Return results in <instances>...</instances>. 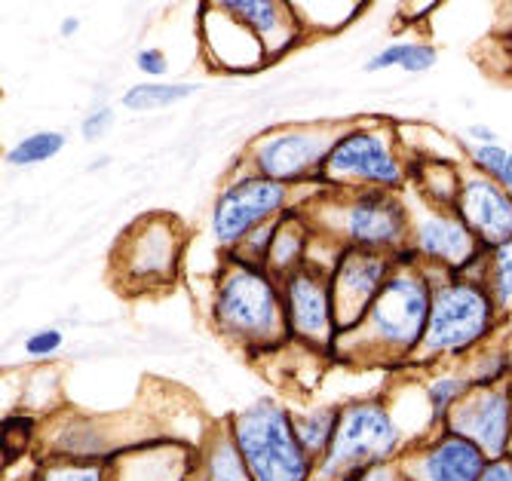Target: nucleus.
<instances>
[{
    "label": "nucleus",
    "instance_id": "39448f33",
    "mask_svg": "<svg viewBox=\"0 0 512 481\" xmlns=\"http://www.w3.org/2000/svg\"><path fill=\"white\" fill-rule=\"evenodd\" d=\"M411 436L399 423L387 393L353 396L341 402L332 448L316 463L313 481H356L375 466L399 463Z\"/></svg>",
    "mask_w": 512,
    "mask_h": 481
},
{
    "label": "nucleus",
    "instance_id": "72a5a7b5",
    "mask_svg": "<svg viewBox=\"0 0 512 481\" xmlns=\"http://www.w3.org/2000/svg\"><path fill=\"white\" fill-rule=\"evenodd\" d=\"M62 344H65V338H62L59 328H40V331H34L31 338L25 341V353L31 359H46V356L59 353Z\"/></svg>",
    "mask_w": 512,
    "mask_h": 481
},
{
    "label": "nucleus",
    "instance_id": "e433bc0d",
    "mask_svg": "<svg viewBox=\"0 0 512 481\" xmlns=\"http://www.w3.org/2000/svg\"><path fill=\"white\" fill-rule=\"evenodd\" d=\"M479 481H512V457L488 460V466L479 475Z\"/></svg>",
    "mask_w": 512,
    "mask_h": 481
},
{
    "label": "nucleus",
    "instance_id": "2eb2a0df",
    "mask_svg": "<svg viewBox=\"0 0 512 481\" xmlns=\"http://www.w3.org/2000/svg\"><path fill=\"white\" fill-rule=\"evenodd\" d=\"M485 466L488 457L445 426L411 442L399 457L405 481H479Z\"/></svg>",
    "mask_w": 512,
    "mask_h": 481
},
{
    "label": "nucleus",
    "instance_id": "6ab92c4d",
    "mask_svg": "<svg viewBox=\"0 0 512 481\" xmlns=\"http://www.w3.org/2000/svg\"><path fill=\"white\" fill-rule=\"evenodd\" d=\"M111 481H191L194 451L178 442H145L108 460Z\"/></svg>",
    "mask_w": 512,
    "mask_h": 481
},
{
    "label": "nucleus",
    "instance_id": "7c9ffc66",
    "mask_svg": "<svg viewBox=\"0 0 512 481\" xmlns=\"http://www.w3.org/2000/svg\"><path fill=\"white\" fill-rule=\"evenodd\" d=\"M37 481H111V475H108V463L46 460Z\"/></svg>",
    "mask_w": 512,
    "mask_h": 481
},
{
    "label": "nucleus",
    "instance_id": "473e14b6",
    "mask_svg": "<svg viewBox=\"0 0 512 481\" xmlns=\"http://www.w3.org/2000/svg\"><path fill=\"white\" fill-rule=\"evenodd\" d=\"M506 157L509 151L503 144H473L470 148V163H473V172L485 175V178H500L503 166H506Z\"/></svg>",
    "mask_w": 512,
    "mask_h": 481
},
{
    "label": "nucleus",
    "instance_id": "aec40b11",
    "mask_svg": "<svg viewBox=\"0 0 512 481\" xmlns=\"http://www.w3.org/2000/svg\"><path fill=\"white\" fill-rule=\"evenodd\" d=\"M191 481H255L243 460V451L230 436L227 420L206 426L200 445L194 448Z\"/></svg>",
    "mask_w": 512,
    "mask_h": 481
},
{
    "label": "nucleus",
    "instance_id": "7ed1b4c3",
    "mask_svg": "<svg viewBox=\"0 0 512 481\" xmlns=\"http://www.w3.org/2000/svg\"><path fill=\"white\" fill-rule=\"evenodd\" d=\"M316 233L341 249L402 258L411 236V206L390 190H313L304 203Z\"/></svg>",
    "mask_w": 512,
    "mask_h": 481
},
{
    "label": "nucleus",
    "instance_id": "cd10ccee",
    "mask_svg": "<svg viewBox=\"0 0 512 481\" xmlns=\"http://www.w3.org/2000/svg\"><path fill=\"white\" fill-rule=\"evenodd\" d=\"M68 144L65 132H53V129H43V132H31L25 135L16 148H10L7 163L16 169H28V166H40L46 160H53L62 154V148Z\"/></svg>",
    "mask_w": 512,
    "mask_h": 481
},
{
    "label": "nucleus",
    "instance_id": "1a4fd4ad",
    "mask_svg": "<svg viewBox=\"0 0 512 481\" xmlns=\"http://www.w3.org/2000/svg\"><path fill=\"white\" fill-rule=\"evenodd\" d=\"M310 194L292 190L286 184H276L252 169H246L240 160L234 163V172L224 178L218 194L209 209V236L221 255L237 252L243 239L258 230L261 224H270L283 218L289 209L301 206Z\"/></svg>",
    "mask_w": 512,
    "mask_h": 481
},
{
    "label": "nucleus",
    "instance_id": "a19ab883",
    "mask_svg": "<svg viewBox=\"0 0 512 481\" xmlns=\"http://www.w3.org/2000/svg\"><path fill=\"white\" fill-rule=\"evenodd\" d=\"M77 25H80L77 19H65V22H62V34H65V37H71V34L77 31Z\"/></svg>",
    "mask_w": 512,
    "mask_h": 481
},
{
    "label": "nucleus",
    "instance_id": "0eeeda50",
    "mask_svg": "<svg viewBox=\"0 0 512 481\" xmlns=\"http://www.w3.org/2000/svg\"><path fill=\"white\" fill-rule=\"evenodd\" d=\"M227 429L255 481H313L316 460L301 448L292 405L258 396L227 417Z\"/></svg>",
    "mask_w": 512,
    "mask_h": 481
},
{
    "label": "nucleus",
    "instance_id": "2f4dec72",
    "mask_svg": "<svg viewBox=\"0 0 512 481\" xmlns=\"http://www.w3.org/2000/svg\"><path fill=\"white\" fill-rule=\"evenodd\" d=\"M276 224H279V218L270 221V224H261L258 230H252V233L243 239V243H240V249H237V252H230V255L246 258V261H252V264H267V255H270V246H273V236H276Z\"/></svg>",
    "mask_w": 512,
    "mask_h": 481
},
{
    "label": "nucleus",
    "instance_id": "bb28decb",
    "mask_svg": "<svg viewBox=\"0 0 512 481\" xmlns=\"http://www.w3.org/2000/svg\"><path fill=\"white\" fill-rule=\"evenodd\" d=\"M37 432H40V420L34 414L28 411L4 414V420H0V469L13 466L28 454L37 442Z\"/></svg>",
    "mask_w": 512,
    "mask_h": 481
},
{
    "label": "nucleus",
    "instance_id": "f03ea898",
    "mask_svg": "<svg viewBox=\"0 0 512 481\" xmlns=\"http://www.w3.org/2000/svg\"><path fill=\"white\" fill-rule=\"evenodd\" d=\"M209 322L218 338L246 356H276L289 347L279 279L264 267L237 255H221L212 273Z\"/></svg>",
    "mask_w": 512,
    "mask_h": 481
},
{
    "label": "nucleus",
    "instance_id": "f704fd0d",
    "mask_svg": "<svg viewBox=\"0 0 512 481\" xmlns=\"http://www.w3.org/2000/svg\"><path fill=\"white\" fill-rule=\"evenodd\" d=\"M111 126H114V108H111V105H99V108H92V111L83 117L80 132H83L86 141H99V138L108 135Z\"/></svg>",
    "mask_w": 512,
    "mask_h": 481
},
{
    "label": "nucleus",
    "instance_id": "5701e85b",
    "mask_svg": "<svg viewBox=\"0 0 512 481\" xmlns=\"http://www.w3.org/2000/svg\"><path fill=\"white\" fill-rule=\"evenodd\" d=\"M292 417H295L301 448L319 463L332 448L338 417H341V402H310L304 408H292Z\"/></svg>",
    "mask_w": 512,
    "mask_h": 481
},
{
    "label": "nucleus",
    "instance_id": "c9c22d12",
    "mask_svg": "<svg viewBox=\"0 0 512 481\" xmlns=\"http://www.w3.org/2000/svg\"><path fill=\"white\" fill-rule=\"evenodd\" d=\"M135 68L142 71L145 77H166V71H169V62H166V53L163 50H157V46H148V50H138V56H135Z\"/></svg>",
    "mask_w": 512,
    "mask_h": 481
},
{
    "label": "nucleus",
    "instance_id": "f8f14e48",
    "mask_svg": "<svg viewBox=\"0 0 512 481\" xmlns=\"http://www.w3.org/2000/svg\"><path fill=\"white\" fill-rule=\"evenodd\" d=\"M279 292H283L289 341L332 362V350L341 338V328L332 301L329 270L307 264L279 279Z\"/></svg>",
    "mask_w": 512,
    "mask_h": 481
},
{
    "label": "nucleus",
    "instance_id": "f257e3e1",
    "mask_svg": "<svg viewBox=\"0 0 512 481\" xmlns=\"http://www.w3.org/2000/svg\"><path fill=\"white\" fill-rule=\"evenodd\" d=\"M433 307V273L414 258H396V267L365 319L338 338L332 362L350 368L408 371L424 344Z\"/></svg>",
    "mask_w": 512,
    "mask_h": 481
},
{
    "label": "nucleus",
    "instance_id": "a878e982",
    "mask_svg": "<svg viewBox=\"0 0 512 481\" xmlns=\"http://www.w3.org/2000/svg\"><path fill=\"white\" fill-rule=\"evenodd\" d=\"M197 83H135L123 92L126 111H166L197 95Z\"/></svg>",
    "mask_w": 512,
    "mask_h": 481
},
{
    "label": "nucleus",
    "instance_id": "a211bd4d",
    "mask_svg": "<svg viewBox=\"0 0 512 481\" xmlns=\"http://www.w3.org/2000/svg\"><path fill=\"white\" fill-rule=\"evenodd\" d=\"M221 10L258 37L270 65L307 40L292 4H286V0H221Z\"/></svg>",
    "mask_w": 512,
    "mask_h": 481
},
{
    "label": "nucleus",
    "instance_id": "58836bf2",
    "mask_svg": "<svg viewBox=\"0 0 512 481\" xmlns=\"http://www.w3.org/2000/svg\"><path fill=\"white\" fill-rule=\"evenodd\" d=\"M467 135L473 138V144H500V141H497V132L488 129V126H482V123H473V126L467 129Z\"/></svg>",
    "mask_w": 512,
    "mask_h": 481
},
{
    "label": "nucleus",
    "instance_id": "b1692460",
    "mask_svg": "<svg viewBox=\"0 0 512 481\" xmlns=\"http://www.w3.org/2000/svg\"><path fill=\"white\" fill-rule=\"evenodd\" d=\"M439 62L436 46L427 40H396L387 43L384 50H378L365 62L368 74H378V71H390V68H402L405 74H427L433 71Z\"/></svg>",
    "mask_w": 512,
    "mask_h": 481
},
{
    "label": "nucleus",
    "instance_id": "6e6552de",
    "mask_svg": "<svg viewBox=\"0 0 512 481\" xmlns=\"http://www.w3.org/2000/svg\"><path fill=\"white\" fill-rule=\"evenodd\" d=\"M347 120L283 123L255 135L237 157L246 169L301 194L322 190V166Z\"/></svg>",
    "mask_w": 512,
    "mask_h": 481
},
{
    "label": "nucleus",
    "instance_id": "4be33fe9",
    "mask_svg": "<svg viewBox=\"0 0 512 481\" xmlns=\"http://www.w3.org/2000/svg\"><path fill=\"white\" fill-rule=\"evenodd\" d=\"M463 175L445 157H411V178L408 187L417 194V203L454 209L460 194Z\"/></svg>",
    "mask_w": 512,
    "mask_h": 481
},
{
    "label": "nucleus",
    "instance_id": "79ce46f5",
    "mask_svg": "<svg viewBox=\"0 0 512 481\" xmlns=\"http://www.w3.org/2000/svg\"><path fill=\"white\" fill-rule=\"evenodd\" d=\"M0 420H4V417H0Z\"/></svg>",
    "mask_w": 512,
    "mask_h": 481
},
{
    "label": "nucleus",
    "instance_id": "393cba45",
    "mask_svg": "<svg viewBox=\"0 0 512 481\" xmlns=\"http://www.w3.org/2000/svg\"><path fill=\"white\" fill-rule=\"evenodd\" d=\"M421 390H424V402L430 408V420L439 429L445 423V417L463 402V396L473 390V380L467 371H439L421 383Z\"/></svg>",
    "mask_w": 512,
    "mask_h": 481
},
{
    "label": "nucleus",
    "instance_id": "ddd939ff",
    "mask_svg": "<svg viewBox=\"0 0 512 481\" xmlns=\"http://www.w3.org/2000/svg\"><path fill=\"white\" fill-rule=\"evenodd\" d=\"M454 436L476 445L488 460L509 457L512 448V387H473L442 423Z\"/></svg>",
    "mask_w": 512,
    "mask_h": 481
},
{
    "label": "nucleus",
    "instance_id": "c85d7f7f",
    "mask_svg": "<svg viewBox=\"0 0 512 481\" xmlns=\"http://www.w3.org/2000/svg\"><path fill=\"white\" fill-rule=\"evenodd\" d=\"M482 282L488 285L497 310H506L512 304V243L485 255Z\"/></svg>",
    "mask_w": 512,
    "mask_h": 481
},
{
    "label": "nucleus",
    "instance_id": "c756f323",
    "mask_svg": "<svg viewBox=\"0 0 512 481\" xmlns=\"http://www.w3.org/2000/svg\"><path fill=\"white\" fill-rule=\"evenodd\" d=\"M509 371H512V356L506 350H479L467 368L473 387H497V383H509Z\"/></svg>",
    "mask_w": 512,
    "mask_h": 481
},
{
    "label": "nucleus",
    "instance_id": "20e7f679",
    "mask_svg": "<svg viewBox=\"0 0 512 481\" xmlns=\"http://www.w3.org/2000/svg\"><path fill=\"white\" fill-rule=\"evenodd\" d=\"M497 313L500 310L482 276L433 273L430 322H427L424 344L414 353L411 368H433L473 356L494 334Z\"/></svg>",
    "mask_w": 512,
    "mask_h": 481
},
{
    "label": "nucleus",
    "instance_id": "f3484780",
    "mask_svg": "<svg viewBox=\"0 0 512 481\" xmlns=\"http://www.w3.org/2000/svg\"><path fill=\"white\" fill-rule=\"evenodd\" d=\"M200 22H203V50L215 71L230 77H249L270 65L258 37L230 13H224L221 4L203 7Z\"/></svg>",
    "mask_w": 512,
    "mask_h": 481
},
{
    "label": "nucleus",
    "instance_id": "4c0bfd02",
    "mask_svg": "<svg viewBox=\"0 0 512 481\" xmlns=\"http://www.w3.org/2000/svg\"><path fill=\"white\" fill-rule=\"evenodd\" d=\"M356 481H405L402 478V469L399 463H387V466H375V469H368L365 475H359Z\"/></svg>",
    "mask_w": 512,
    "mask_h": 481
},
{
    "label": "nucleus",
    "instance_id": "423d86ee",
    "mask_svg": "<svg viewBox=\"0 0 512 481\" xmlns=\"http://www.w3.org/2000/svg\"><path fill=\"white\" fill-rule=\"evenodd\" d=\"M411 157L399 126L387 120H347L322 166V190H390L405 194Z\"/></svg>",
    "mask_w": 512,
    "mask_h": 481
},
{
    "label": "nucleus",
    "instance_id": "412c9836",
    "mask_svg": "<svg viewBox=\"0 0 512 481\" xmlns=\"http://www.w3.org/2000/svg\"><path fill=\"white\" fill-rule=\"evenodd\" d=\"M304 203L289 209L276 224V236H273L267 264H264L276 279H283V276H289V273L310 264V252H313V243H316V227H313Z\"/></svg>",
    "mask_w": 512,
    "mask_h": 481
},
{
    "label": "nucleus",
    "instance_id": "ea45409f",
    "mask_svg": "<svg viewBox=\"0 0 512 481\" xmlns=\"http://www.w3.org/2000/svg\"><path fill=\"white\" fill-rule=\"evenodd\" d=\"M497 184H500V187H506L509 194H512V151H509V157H506V166H503V172H500Z\"/></svg>",
    "mask_w": 512,
    "mask_h": 481
},
{
    "label": "nucleus",
    "instance_id": "9d476101",
    "mask_svg": "<svg viewBox=\"0 0 512 481\" xmlns=\"http://www.w3.org/2000/svg\"><path fill=\"white\" fill-rule=\"evenodd\" d=\"M184 261V224L172 215H145L126 227L114 249V273L129 292H157L178 279Z\"/></svg>",
    "mask_w": 512,
    "mask_h": 481
},
{
    "label": "nucleus",
    "instance_id": "4468645a",
    "mask_svg": "<svg viewBox=\"0 0 512 481\" xmlns=\"http://www.w3.org/2000/svg\"><path fill=\"white\" fill-rule=\"evenodd\" d=\"M393 267L396 258L381 252L344 249L338 255V261L329 270V282H332V301H335L341 334L353 331L365 319V313L381 295V288L387 285Z\"/></svg>",
    "mask_w": 512,
    "mask_h": 481
},
{
    "label": "nucleus",
    "instance_id": "dca6fc26",
    "mask_svg": "<svg viewBox=\"0 0 512 481\" xmlns=\"http://www.w3.org/2000/svg\"><path fill=\"white\" fill-rule=\"evenodd\" d=\"M454 212L470 227L485 252L512 243V194L494 178H485L479 172L463 175Z\"/></svg>",
    "mask_w": 512,
    "mask_h": 481
},
{
    "label": "nucleus",
    "instance_id": "9b49d317",
    "mask_svg": "<svg viewBox=\"0 0 512 481\" xmlns=\"http://www.w3.org/2000/svg\"><path fill=\"white\" fill-rule=\"evenodd\" d=\"M411 236H408V258H414L421 267L433 273H470L482 276L485 267V249L479 239L470 233V227L460 221L454 209L411 203Z\"/></svg>",
    "mask_w": 512,
    "mask_h": 481
}]
</instances>
